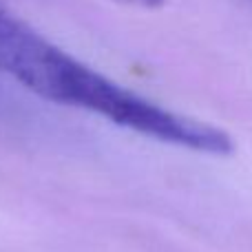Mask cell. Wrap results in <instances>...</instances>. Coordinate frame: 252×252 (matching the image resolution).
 <instances>
[{
	"instance_id": "cell-1",
	"label": "cell",
	"mask_w": 252,
	"mask_h": 252,
	"mask_svg": "<svg viewBox=\"0 0 252 252\" xmlns=\"http://www.w3.org/2000/svg\"><path fill=\"white\" fill-rule=\"evenodd\" d=\"M87 64L0 2V71L49 102L69 106Z\"/></svg>"
},
{
	"instance_id": "cell-2",
	"label": "cell",
	"mask_w": 252,
	"mask_h": 252,
	"mask_svg": "<svg viewBox=\"0 0 252 252\" xmlns=\"http://www.w3.org/2000/svg\"><path fill=\"white\" fill-rule=\"evenodd\" d=\"M118 4H126V7H135V9H159L166 0H113Z\"/></svg>"
}]
</instances>
